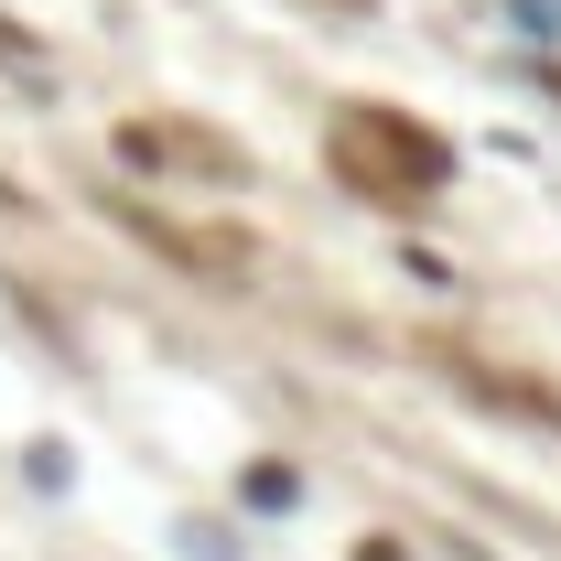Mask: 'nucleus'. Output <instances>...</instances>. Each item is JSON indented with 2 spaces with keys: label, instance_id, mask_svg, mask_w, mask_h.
I'll return each mask as SVG.
<instances>
[{
  "label": "nucleus",
  "instance_id": "1",
  "mask_svg": "<svg viewBox=\"0 0 561 561\" xmlns=\"http://www.w3.org/2000/svg\"><path fill=\"white\" fill-rule=\"evenodd\" d=\"M335 173H346L356 195H378V206H421V195H443L454 151L432 130H411L400 108H346L335 119Z\"/></svg>",
  "mask_w": 561,
  "mask_h": 561
},
{
  "label": "nucleus",
  "instance_id": "2",
  "mask_svg": "<svg viewBox=\"0 0 561 561\" xmlns=\"http://www.w3.org/2000/svg\"><path fill=\"white\" fill-rule=\"evenodd\" d=\"M119 151L130 162H151V173H195V184H249V151L227 130H206V119H130L119 130Z\"/></svg>",
  "mask_w": 561,
  "mask_h": 561
}]
</instances>
